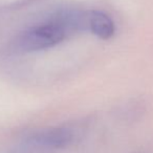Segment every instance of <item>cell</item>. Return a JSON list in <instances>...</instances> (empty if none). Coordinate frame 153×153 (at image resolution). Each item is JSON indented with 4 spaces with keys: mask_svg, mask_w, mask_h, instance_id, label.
<instances>
[{
    "mask_svg": "<svg viewBox=\"0 0 153 153\" xmlns=\"http://www.w3.org/2000/svg\"><path fill=\"white\" fill-rule=\"evenodd\" d=\"M76 130L68 126L56 127L45 130L35 136V142L38 145L48 148H63L71 144L76 138Z\"/></svg>",
    "mask_w": 153,
    "mask_h": 153,
    "instance_id": "obj_2",
    "label": "cell"
},
{
    "mask_svg": "<svg viewBox=\"0 0 153 153\" xmlns=\"http://www.w3.org/2000/svg\"><path fill=\"white\" fill-rule=\"evenodd\" d=\"M83 14L84 12L61 14L45 23L28 28L16 37L13 49L20 53H30L59 44L74 32L85 30Z\"/></svg>",
    "mask_w": 153,
    "mask_h": 153,
    "instance_id": "obj_1",
    "label": "cell"
},
{
    "mask_svg": "<svg viewBox=\"0 0 153 153\" xmlns=\"http://www.w3.org/2000/svg\"><path fill=\"white\" fill-rule=\"evenodd\" d=\"M86 26L87 30L103 40L110 39L115 33L113 20L107 14L100 11L86 12Z\"/></svg>",
    "mask_w": 153,
    "mask_h": 153,
    "instance_id": "obj_3",
    "label": "cell"
}]
</instances>
